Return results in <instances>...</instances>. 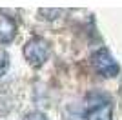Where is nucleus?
<instances>
[{
    "label": "nucleus",
    "instance_id": "nucleus-6",
    "mask_svg": "<svg viewBox=\"0 0 122 120\" xmlns=\"http://www.w3.org/2000/svg\"><path fill=\"white\" fill-rule=\"evenodd\" d=\"M22 120H47V118H46L44 113H40V111H31V113H27Z\"/></svg>",
    "mask_w": 122,
    "mask_h": 120
},
{
    "label": "nucleus",
    "instance_id": "nucleus-5",
    "mask_svg": "<svg viewBox=\"0 0 122 120\" xmlns=\"http://www.w3.org/2000/svg\"><path fill=\"white\" fill-rule=\"evenodd\" d=\"M7 67H9V55H7V51L0 49V78L5 75Z\"/></svg>",
    "mask_w": 122,
    "mask_h": 120
},
{
    "label": "nucleus",
    "instance_id": "nucleus-2",
    "mask_svg": "<svg viewBox=\"0 0 122 120\" xmlns=\"http://www.w3.org/2000/svg\"><path fill=\"white\" fill-rule=\"evenodd\" d=\"M91 64L95 67L98 75L106 76V78H111V76H117L118 75V64L117 60L113 58V55L106 47H102V49L95 51L91 55Z\"/></svg>",
    "mask_w": 122,
    "mask_h": 120
},
{
    "label": "nucleus",
    "instance_id": "nucleus-1",
    "mask_svg": "<svg viewBox=\"0 0 122 120\" xmlns=\"http://www.w3.org/2000/svg\"><path fill=\"white\" fill-rule=\"evenodd\" d=\"M49 53H51L49 42L42 36H33L24 45V58L33 67H40L46 64V60L49 58Z\"/></svg>",
    "mask_w": 122,
    "mask_h": 120
},
{
    "label": "nucleus",
    "instance_id": "nucleus-3",
    "mask_svg": "<svg viewBox=\"0 0 122 120\" xmlns=\"http://www.w3.org/2000/svg\"><path fill=\"white\" fill-rule=\"evenodd\" d=\"M84 120H113L111 102L102 96H97V100H89L84 113Z\"/></svg>",
    "mask_w": 122,
    "mask_h": 120
},
{
    "label": "nucleus",
    "instance_id": "nucleus-4",
    "mask_svg": "<svg viewBox=\"0 0 122 120\" xmlns=\"http://www.w3.org/2000/svg\"><path fill=\"white\" fill-rule=\"evenodd\" d=\"M15 36H16L15 18L0 11V44H9Z\"/></svg>",
    "mask_w": 122,
    "mask_h": 120
}]
</instances>
